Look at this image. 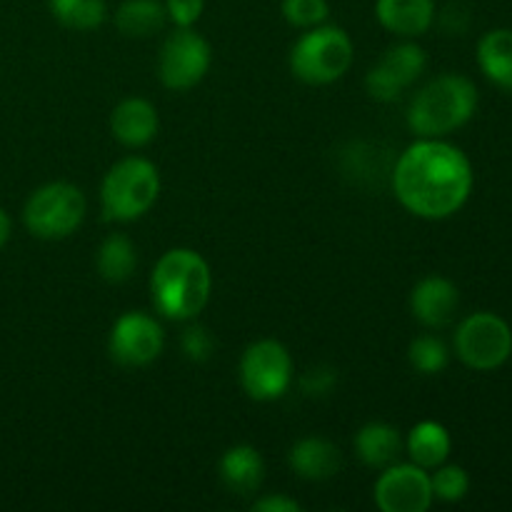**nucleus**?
I'll use <instances>...</instances> for the list:
<instances>
[{
  "label": "nucleus",
  "instance_id": "obj_1",
  "mask_svg": "<svg viewBox=\"0 0 512 512\" xmlns=\"http://www.w3.org/2000/svg\"><path fill=\"white\" fill-rule=\"evenodd\" d=\"M393 190L400 205L418 218H450L473 193V165L453 143L420 138L400 153Z\"/></svg>",
  "mask_w": 512,
  "mask_h": 512
},
{
  "label": "nucleus",
  "instance_id": "obj_2",
  "mask_svg": "<svg viewBox=\"0 0 512 512\" xmlns=\"http://www.w3.org/2000/svg\"><path fill=\"white\" fill-rule=\"evenodd\" d=\"M213 275L200 253L173 248L160 255L150 275V298L155 310L168 320H193L210 300Z\"/></svg>",
  "mask_w": 512,
  "mask_h": 512
},
{
  "label": "nucleus",
  "instance_id": "obj_3",
  "mask_svg": "<svg viewBox=\"0 0 512 512\" xmlns=\"http://www.w3.org/2000/svg\"><path fill=\"white\" fill-rule=\"evenodd\" d=\"M478 110V88L470 78L445 73L415 93L408 108V128L418 138H443L463 128Z\"/></svg>",
  "mask_w": 512,
  "mask_h": 512
},
{
  "label": "nucleus",
  "instance_id": "obj_4",
  "mask_svg": "<svg viewBox=\"0 0 512 512\" xmlns=\"http://www.w3.org/2000/svg\"><path fill=\"white\" fill-rule=\"evenodd\" d=\"M158 195V168L148 158L128 155L105 173L100 185V210L108 223H133L153 208Z\"/></svg>",
  "mask_w": 512,
  "mask_h": 512
},
{
  "label": "nucleus",
  "instance_id": "obj_5",
  "mask_svg": "<svg viewBox=\"0 0 512 512\" xmlns=\"http://www.w3.org/2000/svg\"><path fill=\"white\" fill-rule=\"evenodd\" d=\"M355 58L350 35L338 25L308 28L290 48V70L308 85H330L343 78Z\"/></svg>",
  "mask_w": 512,
  "mask_h": 512
},
{
  "label": "nucleus",
  "instance_id": "obj_6",
  "mask_svg": "<svg viewBox=\"0 0 512 512\" xmlns=\"http://www.w3.org/2000/svg\"><path fill=\"white\" fill-rule=\"evenodd\" d=\"M88 210L83 190L73 183L40 185L23 208V223L35 238L63 240L80 228Z\"/></svg>",
  "mask_w": 512,
  "mask_h": 512
},
{
  "label": "nucleus",
  "instance_id": "obj_7",
  "mask_svg": "<svg viewBox=\"0 0 512 512\" xmlns=\"http://www.w3.org/2000/svg\"><path fill=\"white\" fill-rule=\"evenodd\" d=\"M293 383V358L288 348L273 338L255 340L240 358V385L248 398L270 403L288 393Z\"/></svg>",
  "mask_w": 512,
  "mask_h": 512
},
{
  "label": "nucleus",
  "instance_id": "obj_8",
  "mask_svg": "<svg viewBox=\"0 0 512 512\" xmlns=\"http://www.w3.org/2000/svg\"><path fill=\"white\" fill-rule=\"evenodd\" d=\"M455 353L468 368L490 373L508 363L512 355V330L500 315L473 313L455 330Z\"/></svg>",
  "mask_w": 512,
  "mask_h": 512
},
{
  "label": "nucleus",
  "instance_id": "obj_9",
  "mask_svg": "<svg viewBox=\"0 0 512 512\" xmlns=\"http://www.w3.org/2000/svg\"><path fill=\"white\" fill-rule=\"evenodd\" d=\"M213 63L210 43L193 28H175L160 45L158 75L168 90L195 88L208 75Z\"/></svg>",
  "mask_w": 512,
  "mask_h": 512
},
{
  "label": "nucleus",
  "instance_id": "obj_10",
  "mask_svg": "<svg viewBox=\"0 0 512 512\" xmlns=\"http://www.w3.org/2000/svg\"><path fill=\"white\" fill-rule=\"evenodd\" d=\"M428 55L418 43L405 38L395 43L380 55L378 63L365 75V90L378 103H393L398 100L420 75L425 73Z\"/></svg>",
  "mask_w": 512,
  "mask_h": 512
},
{
  "label": "nucleus",
  "instance_id": "obj_11",
  "mask_svg": "<svg viewBox=\"0 0 512 512\" xmlns=\"http://www.w3.org/2000/svg\"><path fill=\"white\" fill-rule=\"evenodd\" d=\"M165 333L158 320L140 310L123 313L108 335V353L123 368H145L160 358Z\"/></svg>",
  "mask_w": 512,
  "mask_h": 512
},
{
  "label": "nucleus",
  "instance_id": "obj_12",
  "mask_svg": "<svg viewBox=\"0 0 512 512\" xmlns=\"http://www.w3.org/2000/svg\"><path fill=\"white\" fill-rule=\"evenodd\" d=\"M433 500L430 473L415 463L388 465L375 483V505L383 512H425Z\"/></svg>",
  "mask_w": 512,
  "mask_h": 512
},
{
  "label": "nucleus",
  "instance_id": "obj_13",
  "mask_svg": "<svg viewBox=\"0 0 512 512\" xmlns=\"http://www.w3.org/2000/svg\"><path fill=\"white\" fill-rule=\"evenodd\" d=\"M460 293L443 275H428L410 293V313L425 328H445L458 313Z\"/></svg>",
  "mask_w": 512,
  "mask_h": 512
},
{
  "label": "nucleus",
  "instance_id": "obj_14",
  "mask_svg": "<svg viewBox=\"0 0 512 512\" xmlns=\"http://www.w3.org/2000/svg\"><path fill=\"white\" fill-rule=\"evenodd\" d=\"M158 110L145 98H125L110 113V133L125 148H145L158 135Z\"/></svg>",
  "mask_w": 512,
  "mask_h": 512
},
{
  "label": "nucleus",
  "instance_id": "obj_15",
  "mask_svg": "<svg viewBox=\"0 0 512 512\" xmlns=\"http://www.w3.org/2000/svg\"><path fill=\"white\" fill-rule=\"evenodd\" d=\"M375 15L398 38H418L435 23V0H375Z\"/></svg>",
  "mask_w": 512,
  "mask_h": 512
},
{
  "label": "nucleus",
  "instance_id": "obj_16",
  "mask_svg": "<svg viewBox=\"0 0 512 512\" xmlns=\"http://www.w3.org/2000/svg\"><path fill=\"white\" fill-rule=\"evenodd\" d=\"M288 463L298 478L310 480V483H323V480H330L338 475L340 450L330 440L310 435V438L298 440L290 448Z\"/></svg>",
  "mask_w": 512,
  "mask_h": 512
},
{
  "label": "nucleus",
  "instance_id": "obj_17",
  "mask_svg": "<svg viewBox=\"0 0 512 512\" xmlns=\"http://www.w3.org/2000/svg\"><path fill=\"white\" fill-rule=\"evenodd\" d=\"M263 455L253 445H233L220 458V480L235 495H253L263 485Z\"/></svg>",
  "mask_w": 512,
  "mask_h": 512
},
{
  "label": "nucleus",
  "instance_id": "obj_18",
  "mask_svg": "<svg viewBox=\"0 0 512 512\" xmlns=\"http://www.w3.org/2000/svg\"><path fill=\"white\" fill-rule=\"evenodd\" d=\"M355 455L363 460L368 468H388L398 460L400 450H403V440H400L398 428L388 423H368L355 433Z\"/></svg>",
  "mask_w": 512,
  "mask_h": 512
},
{
  "label": "nucleus",
  "instance_id": "obj_19",
  "mask_svg": "<svg viewBox=\"0 0 512 512\" xmlns=\"http://www.w3.org/2000/svg\"><path fill=\"white\" fill-rule=\"evenodd\" d=\"M478 65L485 78L505 93H512V30L495 28L478 43Z\"/></svg>",
  "mask_w": 512,
  "mask_h": 512
},
{
  "label": "nucleus",
  "instance_id": "obj_20",
  "mask_svg": "<svg viewBox=\"0 0 512 512\" xmlns=\"http://www.w3.org/2000/svg\"><path fill=\"white\" fill-rule=\"evenodd\" d=\"M405 450L410 455V463L420 465L425 470H435L450 458L453 450V440L445 425L435 423V420H423L410 430L408 440H405Z\"/></svg>",
  "mask_w": 512,
  "mask_h": 512
},
{
  "label": "nucleus",
  "instance_id": "obj_21",
  "mask_svg": "<svg viewBox=\"0 0 512 512\" xmlns=\"http://www.w3.org/2000/svg\"><path fill=\"white\" fill-rule=\"evenodd\" d=\"M168 23L163 0H123L115 13V25L125 38H150Z\"/></svg>",
  "mask_w": 512,
  "mask_h": 512
},
{
  "label": "nucleus",
  "instance_id": "obj_22",
  "mask_svg": "<svg viewBox=\"0 0 512 512\" xmlns=\"http://www.w3.org/2000/svg\"><path fill=\"white\" fill-rule=\"evenodd\" d=\"M95 265H98V273L105 283H125V280L133 278L135 268H138V250H135V243L123 233L108 235L100 243Z\"/></svg>",
  "mask_w": 512,
  "mask_h": 512
},
{
  "label": "nucleus",
  "instance_id": "obj_23",
  "mask_svg": "<svg viewBox=\"0 0 512 512\" xmlns=\"http://www.w3.org/2000/svg\"><path fill=\"white\" fill-rule=\"evenodd\" d=\"M48 5L53 18L63 28L78 30V33L100 28L105 15H108L105 0H48Z\"/></svg>",
  "mask_w": 512,
  "mask_h": 512
},
{
  "label": "nucleus",
  "instance_id": "obj_24",
  "mask_svg": "<svg viewBox=\"0 0 512 512\" xmlns=\"http://www.w3.org/2000/svg\"><path fill=\"white\" fill-rule=\"evenodd\" d=\"M408 360L420 375H438L448 368V345L438 335H418L408 348Z\"/></svg>",
  "mask_w": 512,
  "mask_h": 512
},
{
  "label": "nucleus",
  "instance_id": "obj_25",
  "mask_svg": "<svg viewBox=\"0 0 512 512\" xmlns=\"http://www.w3.org/2000/svg\"><path fill=\"white\" fill-rule=\"evenodd\" d=\"M433 483V498L443 503H460L470 490V475L460 465H438L435 475H430Z\"/></svg>",
  "mask_w": 512,
  "mask_h": 512
},
{
  "label": "nucleus",
  "instance_id": "obj_26",
  "mask_svg": "<svg viewBox=\"0 0 512 512\" xmlns=\"http://www.w3.org/2000/svg\"><path fill=\"white\" fill-rule=\"evenodd\" d=\"M328 15V0H283V18L293 28H315V25H323Z\"/></svg>",
  "mask_w": 512,
  "mask_h": 512
},
{
  "label": "nucleus",
  "instance_id": "obj_27",
  "mask_svg": "<svg viewBox=\"0 0 512 512\" xmlns=\"http://www.w3.org/2000/svg\"><path fill=\"white\" fill-rule=\"evenodd\" d=\"M180 348H183L188 360H193V363H205V360H210V355H213L215 340L208 328H203V325H190V328L183 330Z\"/></svg>",
  "mask_w": 512,
  "mask_h": 512
},
{
  "label": "nucleus",
  "instance_id": "obj_28",
  "mask_svg": "<svg viewBox=\"0 0 512 512\" xmlns=\"http://www.w3.org/2000/svg\"><path fill=\"white\" fill-rule=\"evenodd\" d=\"M205 0H165V13L175 28H193L200 20Z\"/></svg>",
  "mask_w": 512,
  "mask_h": 512
},
{
  "label": "nucleus",
  "instance_id": "obj_29",
  "mask_svg": "<svg viewBox=\"0 0 512 512\" xmlns=\"http://www.w3.org/2000/svg\"><path fill=\"white\" fill-rule=\"evenodd\" d=\"M303 390L308 395H325L330 393V388L335 385V370L333 368H325V365H318V368L308 370L300 380Z\"/></svg>",
  "mask_w": 512,
  "mask_h": 512
},
{
  "label": "nucleus",
  "instance_id": "obj_30",
  "mask_svg": "<svg viewBox=\"0 0 512 512\" xmlns=\"http://www.w3.org/2000/svg\"><path fill=\"white\" fill-rule=\"evenodd\" d=\"M253 510L258 512H300V503L295 498H288V495H265V498L255 500Z\"/></svg>",
  "mask_w": 512,
  "mask_h": 512
},
{
  "label": "nucleus",
  "instance_id": "obj_31",
  "mask_svg": "<svg viewBox=\"0 0 512 512\" xmlns=\"http://www.w3.org/2000/svg\"><path fill=\"white\" fill-rule=\"evenodd\" d=\"M8 238H10V218H8V213L0 208V248L8 243Z\"/></svg>",
  "mask_w": 512,
  "mask_h": 512
}]
</instances>
